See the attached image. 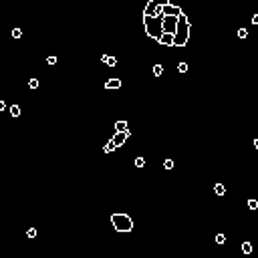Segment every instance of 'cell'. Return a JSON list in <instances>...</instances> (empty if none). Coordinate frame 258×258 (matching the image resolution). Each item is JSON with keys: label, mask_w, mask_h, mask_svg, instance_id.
<instances>
[{"label": "cell", "mask_w": 258, "mask_h": 258, "mask_svg": "<svg viewBox=\"0 0 258 258\" xmlns=\"http://www.w3.org/2000/svg\"><path fill=\"white\" fill-rule=\"evenodd\" d=\"M143 24H145V32L149 39H159L163 34V18H157V16H147L143 14Z\"/></svg>", "instance_id": "obj_1"}, {"label": "cell", "mask_w": 258, "mask_h": 258, "mask_svg": "<svg viewBox=\"0 0 258 258\" xmlns=\"http://www.w3.org/2000/svg\"><path fill=\"white\" fill-rule=\"evenodd\" d=\"M190 20L181 14L179 20H177V30H175V46H186L188 44V39H190Z\"/></svg>", "instance_id": "obj_2"}, {"label": "cell", "mask_w": 258, "mask_h": 258, "mask_svg": "<svg viewBox=\"0 0 258 258\" xmlns=\"http://www.w3.org/2000/svg\"><path fill=\"white\" fill-rule=\"evenodd\" d=\"M111 224L117 232H131L133 230V220L127 214H111Z\"/></svg>", "instance_id": "obj_3"}, {"label": "cell", "mask_w": 258, "mask_h": 258, "mask_svg": "<svg viewBox=\"0 0 258 258\" xmlns=\"http://www.w3.org/2000/svg\"><path fill=\"white\" fill-rule=\"evenodd\" d=\"M177 20H179V16H163V32L175 34V30H177Z\"/></svg>", "instance_id": "obj_4"}, {"label": "cell", "mask_w": 258, "mask_h": 258, "mask_svg": "<svg viewBox=\"0 0 258 258\" xmlns=\"http://www.w3.org/2000/svg\"><path fill=\"white\" fill-rule=\"evenodd\" d=\"M157 43L161 44V46H175V34H172V32H163V34L157 39Z\"/></svg>", "instance_id": "obj_5"}, {"label": "cell", "mask_w": 258, "mask_h": 258, "mask_svg": "<svg viewBox=\"0 0 258 258\" xmlns=\"http://www.w3.org/2000/svg\"><path fill=\"white\" fill-rule=\"evenodd\" d=\"M129 135H131V133H129V129H127V131H115V135H113L111 139H113V141L117 143V147H119V145H123V143L129 139Z\"/></svg>", "instance_id": "obj_6"}, {"label": "cell", "mask_w": 258, "mask_h": 258, "mask_svg": "<svg viewBox=\"0 0 258 258\" xmlns=\"http://www.w3.org/2000/svg\"><path fill=\"white\" fill-rule=\"evenodd\" d=\"M157 6H159V0H149V2L145 4V10H143V14H147V16H153Z\"/></svg>", "instance_id": "obj_7"}, {"label": "cell", "mask_w": 258, "mask_h": 258, "mask_svg": "<svg viewBox=\"0 0 258 258\" xmlns=\"http://www.w3.org/2000/svg\"><path fill=\"white\" fill-rule=\"evenodd\" d=\"M119 87H121L119 79H107L105 81V89H119Z\"/></svg>", "instance_id": "obj_8"}, {"label": "cell", "mask_w": 258, "mask_h": 258, "mask_svg": "<svg viewBox=\"0 0 258 258\" xmlns=\"http://www.w3.org/2000/svg\"><path fill=\"white\" fill-rule=\"evenodd\" d=\"M113 149H117V143H115V141H113V139H109V141H107V145H105V149H103V151H105V153H111V151H113Z\"/></svg>", "instance_id": "obj_9"}, {"label": "cell", "mask_w": 258, "mask_h": 258, "mask_svg": "<svg viewBox=\"0 0 258 258\" xmlns=\"http://www.w3.org/2000/svg\"><path fill=\"white\" fill-rule=\"evenodd\" d=\"M214 192H216V196H224V194H226V186H224V183H216Z\"/></svg>", "instance_id": "obj_10"}, {"label": "cell", "mask_w": 258, "mask_h": 258, "mask_svg": "<svg viewBox=\"0 0 258 258\" xmlns=\"http://www.w3.org/2000/svg\"><path fill=\"white\" fill-rule=\"evenodd\" d=\"M115 131H127V121H117L115 123Z\"/></svg>", "instance_id": "obj_11"}, {"label": "cell", "mask_w": 258, "mask_h": 258, "mask_svg": "<svg viewBox=\"0 0 258 258\" xmlns=\"http://www.w3.org/2000/svg\"><path fill=\"white\" fill-rule=\"evenodd\" d=\"M242 252H244V254H250V252H252V244H250V242H242Z\"/></svg>", "instance_id": "obj_12"}, {"label": "cell", "mask_w": 258, "mask_h": 258, "mask_svg": "<svg viewBox=\"0 0 258 258\" xmlns=\"http://www.w3.org/2000/svg\"><path fill=\"white\" fill-rule=\"evenodd\" d=\"M161 73H163V67L161 65H153V75L155 77H161Z\"/></svg>", "instance_id": "obj_13"}, {"label": "cell", "mask_w": 258, "mask_h": 258, "mask_svg": "<svg viewBox=\"0 0 258 258\" xmlns=\"http://www.w3.org/2000/svg\"><path fill=\"white\" fill-rule=\"evenodd\" d=\"M10 115H12V117H18V115H20V107H18V105H12V107H10Z\"/></svg>", "instance_id": "obj_14"}, {"label": "cell", "mask_w": 258, "mask_h": 258, "mask_svg": "<svg viewBox=\"0 0 258 258\" xmlns=\"http://www.w3.org/2000/svg\"><path fill=\"white\" fill-rule=\"evenodd\" d=\"M107 67H117V59L115 57H107Z\"/></svg>", "instance_id": "obj_15"}, {"label": "cell", "mask_w": 258, "mask_h": 258, "mask_svg": "<svg viewBox=\"0 0 258 258\" xmlns=\"http://www.w3.org/2000/svg\"><path fill=\"white\" fill-rule=\"evenodd\" d=\"M12 37H14V39H20V37H22V30H20L18 26H16V28H12Z\"/></svg>", "instance_id": "obj_16"}, {"label": "cell", "mask_w": 258, "mask_h": 258, "mask_svg": "<svg viewBox=\"0 0 258 258\" xmlns=\"http://www.w3.org/2000/svg\"><path fill=\"white\" fill-rule=\"evenodd\" d=\"M177 71L179 73H188V63H179L177 65Z\"/></svg>", "instance_id": "obj_17"}, {"label": "cell", "mask_w": 258, "mask_h": 258, "mask_svg": "<svg viewBox=\"0 0 258 258\" xmlns=\"http://www.w3.org/2000/svg\"><path fill=\"white\" fill-rule=\"evenodd\" d=\"M26 236L28 238H37V228H28L26 230Z\"/></svg>", "instance_id": "obj_18"}, {"label": "cell", "mask_w": 258, "mask_h": 258, "mask_svg": "<svg viewBox=\"0 0 258 258\" xmlns=\"http://www.w3.org/2000/svg\"><path fill=\"white\" fill-rule=\"evenodd\" d=\"M238 37H240V39H246V37H248V30H246V28L242 26V28L238 30Z\"/></svg>", "instance_id": "obj_19"}, {"label": "cell", "mask_w": 258, "mask_h": 258, "mask_svg": "<svg viewBox=\"0 0 258 258\" xmlns=\"http://www.w3.org/2000/svg\"><path fill=\"white\" fill-rule=\"evenodd\" d=\"M224 242H226V236L224 234H218L216 236V244H224Z\"/></svg>", "instance_id": "obj_20"}, {"label": "cell", "mask_w": 258, "mask_h": 258, "mask_svg": "<svg viewBox=\"0 0 258 258\" xmlns=\"http://www.w3.org/2000/svg\"><path fill=\"white\" fill-rule=\"evenodd\" d=\"M248 208H250V210H256V208H258V202H256V200H248Z\"/></svg>", "instance_id": "obj_21"}, {"label": "cell", "mask_w": 258, "mask_h": 258, "mask_svg": "<svg viewBox=\"0 0 258 258\" xmlns=\"http://www.w3.org/2000/svg\"><path fill=\"white\" fill-rule=\"evenodd\" d=\"M163 168H166V170H172L173 168V159H166V161H163Z\"/></svg>", "instance_id": "obj_22"}, {"label": "cell", "mask_w": 258, "mask_h": 258, "mask_svg": "<svg viewBox=\"0 0 258 258\" xmlns=\"http://www.w3.org/2000/svg\"><path fill=\"white\" fill-rule=\"evenodd\" d=\"M28 87H30V89H37V87H39V79H30V81H28Z\"/></svg>", "instance_id": "obj_23"}, {"label": "cell", "mask_w": 258, "mask_h": 258, "mask_svg": "<svg viewBox=\"0 0 258 258\" xmlns=\"http://www.w3.org/2000/svg\"><path fill=\"white\" fill-rule=\"evenodd\" d=\"M135 166H137V168H143V166H145V159H143V157H137V159H135Z\"/></svg>", "instance_id": "obj_24"}, {"label": "cell", "mask_w": 258, "mask_h": 258, "mask_svg": "<svg viewBox=\"0 0 258 258\" xmlns=\"http://www.w3.org/2000/svg\"><path fill=\"white\" fill-rule=\"evenodd\" d=\"M46 63H48V65H54V63H57V57H48Z\"/></svg>", "instance_id": "obj_25"}, {"label": "cell", "mask_w": 258, "mask_h": 258, "mask_svg": "<svg viewBox=\"0 0 258 258\" xmlns=\"http://www.w3.org/2000/svg\"><path fill=\"white\" fill-rule=\"evenodd\" d=\"M252 24H258V14H254V16H252Z\"/></svg>", "instance_id": "obj_26"}, {"label": "cell", "mask_w": 258, "mask_h": 258, "mask_svg": "<svg viewBox=\"0 0 258 258\" xmlns=\"http://www.w3.org/2000/svg\"><path fill=\"white\" fill-rule=\"evenodd\" d=\"M254 147H256V149H258V137H256V139H254Z\"/></svg>", "instance_id": "obj_27"}]
</instances>
